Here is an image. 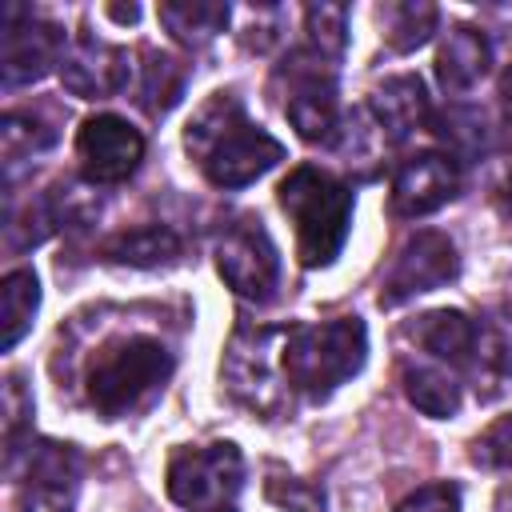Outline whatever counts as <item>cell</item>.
I'll return each mask as SVG.
<instances>
[{"label":"cell","instance_id":"cell-19","mask_svg":"<svg viewBox=\"0 0 512 512\" xmlns=\"http://www.w3.org/2000/svg\"><path fill=\"white\" fill-rule=\"evenodd\" d=\"M400 392L416 412H424L432 420H452L464 404L460 376L448 372L444 364L428 360V356H404L400 360Z\"/></svg>","mask_w":512,"mask_h":512},{"label":"cell","instance_id":"cell-36","mask_svg":"<svg viewBox=\"0 0 512 512\" xmlns=\"http://www.w3.org/2000/svg\"><path fill=\"white\" fill-rule=\"evenodd\" d=\"M496 512H512V484L496 492Z\"/></svg>","mask_w":512,"mask_h":512},{"label":"cell","instance_id":"cell-31","mask_svg":"<svg viewBox=\"0 0 512 512\" xmlns=\"http://www.w3.org/2000/svg\"><path fill=\"white\" fill-rule=\"evenodd\" d=\"M468 460L484 472H512V412L496 416L484 432L468 440Z\"/></svg>","mask_w":512,"mask_h":512},{"label":"cell","instance_id":"cell-26","mask_svg":"<svg viewBox=\"0 0 512 512\" xmlns=\"http://www.w3.org/2000/svg\"><path fill=\"white\" fill-rule=\"evenodd\" d=\"M56 144V124L40 112H28V108H8L4 120H0V156H4V168L12 176V168L20 160H32L40 152H48Z\"/></svg>","mask_w":512,"mask_h":512},{"label":"cell","instance_id":"cell-3","mask_svg":"<svg viewBox=\"0 0 512 512\" xmlns=\"http://www.w3.org/2000/svg\"><path fill=\"white\" fill-rule=\"evenodd\" d=\"M276 200L296 228V256L304 268H328L348 240L356 192L320 164H296L276 184Z\"/></svg>","mask_w":512,"mask_h":512},{"label":"cell","instance_id":"cell-4","mask_svg":"<svg viewBox=\"0 0 512 512\" xmlns=\"http://www.w3.org/2000/svg\"><path fill=\"white\" fill-rule=\"evenodd\" d=\"M368 360V328L360 316H332L284 328V372L296 396L320 404L348 384Z\"/></svg>","mask_w":512,"mask_h":512},{"label":"cell","instance_id":"cell-34","mask_svg":"<svg viewBox=\"0 0 512 512\" xmlns=\"http://www.w3.org/2000/svg\"><path fill=\"white\" fill-rule=\"evenodd\" d=\"M496 208H500V216L504 220H512V172L500 180V188H496Z\"/></svg>","mask_w":512,"mask_h":512},{"label":"cell","instance_id":"cell-20","mask_svg":"<svg viewBox=\"0 0 512 512\" xmlns=\"http://www.w3.org/2000/svg\"><path fill=\"white\" fill-rule=\"evenodd\" d=\"M428 128L440 140V152L452 156L460 168L464 164H480L492 152V124H488V112L476 108V104L448 100L444 108L432 112Z\"/></svg>","mask_w":512,"mask_h":512},{"label":"cell","instance_id":"cell-11","mask_svg":"<svg viewBox=\"0 0 512 512\" xmlns=\"http://www.w3.org/2000/svg\"><path fill=\"white\" fill-rule=\"evenodd\" d=\"M76 160L92 184H124L144 160V132L116 112H96L76 128Z\"/></svg>","mask_w":512,"mask_h":512},{"label":"cell","instance_id":"cell-25","mask_svg":"<svg viewBox=\"0 0 512 512\" xmlns=\"http://www.w3.org/2000/svg\"><path fill=\"white\" fill-rule=\"evenodd\" d=\"M440 24V8L428 0H392L380 8V32L388 52H416L420 44L432 40Z\"/></svg>","mask_w":512,"mask_h":512},{"label":"cell","instance_id":"cell-33","mask_svg":"<svg viewBox=\"0 0 512 512\" xmlns=\"http://www.w3.org/2000/svg\"><path fill=\"white\" fill-rule=\"evenodd\" d=\"M496 108H500V132H504V144L512 148V64L500 72V84H496Z\"/></svg>","mask_w":512,"mask_h":512},{"label":"cell","instance_id":"cell-12","mask_svg":"<svg viewBox=\"0 0 512 512\" xmlns=\"http://www.w3.org/2000/svg\"><path fill=\"white\" fill-rule=\"evenodd\" d=\"M132 72H136V64H132L128 48H120L96 32H76L60 60V84L76 100L120 96L132 84Z\"/></svg>","mask_w":512,"mask_h":512},{"label":"cell","instance_id":"cell-22","mask_svg":"<svg viewBox=\"0 0 512 512\" xmlns=\"http://www.w3.org/2000/svg\"><path fill=\"white\" fill-rule=\"evenodd\" d=\"M136 72H140V76H136V100H140V108H144L152 120L168 116V112L180 104L184 88H188V68H184V60L172 56V52H160V48H140Z\"/></svg>","mask_w":512,"mask_h":512},{"label":"cell","instance_id":"cell-16","mask_svg":"<svg viewBox=\"0 0 512 512\" xmlns=\"http://www.w3.org/2000/svg\"><path fill=\"white\" fill-rule=\"evenodd\" d=\"M368 120L376 124L380 140L388 148L404 144L408 136H416L420 128H428L432 120V104L424 92V80L412 72L400 76H384L372 92H368Z\"/></svg>","mask_w":512,"mask_h":512},{"label":"cell","instance_id":"cell-30","mask_svg":"<svg viewBox=\"0 0 512 512\" xmlns=\"http://www.w3.org/2000/svg\"><path fill=\"white\" fill-rule=\"evenodd\" d=\"M56 232V212L48 204V192L32 196L24 208L8 204V216H4V236H8V248H36L40 240H48Z\"/></svg>","mask_w":512,"mask_h":512},{"label":"cell","instance_id":"cell-2","mask_svg":"<svg viewBox=\"0 0 512 512\" xmlns=\"http://www.w3.org/2000/svg\"><path fill=\"white\" fill-rule=\"evenodd\" d=\"M176 356L172 348L152 332H112L104 336L80 372L84 404L100 420H128L164 392L172 380Z\"/></svg>","mask_w":512,"mask_h":512},{"label":"cell","instance_id":"cell-35","mask_svg":"<svg viewBox=\"0 0 512 512\" xmlns=\"http://www.w3.org/2000/svg\"><path fill=\"white\" fill-rule=\"evenodd\" d=\"M108 12H112V16H116V20H124V24H132V20H136V16H140V8H136V4H128V8H120V4H112V8H108Z\"/></svg>","mask_w":512,"mask_h":512},{"label":"cell","instance_id":"cell-1","mask_svg":"<svg viewBox=\"0 0 512 512\" xmlns=\"http://www.w3.org/2000/svg\"><path fill=\"white\" fill-rule=\"evenodd\" d=\"M184 152L196 172L220 192L248 188L284 160V144L248 116L244 100L232 88H220L196 104L184 124Z\"/></svg>","mask_w":512,"mask_h":512},{"label":"cell","instance_id":"cell-6","mask_svg":"<svg viewBox=\"0 0 512 512\" xmlns=\"http://www.w3.org/2000/svg\"><path fill=\"white\" fill-rule=\"evenodd\" d=\"M272 88L280 96V108L300 140L336 148L344 132V108H340V76L336 60H324L312 48H288L284 60L272 72Z\"/></svg>","mask_w":512,"mask_h":512},{"label":"cell","instance_id":"cell-27","mask_svg":"<svg viewBox=\"0 0 512 512\" xmlns=\"http://www.w3.org/2000/svg\"><path fill=\"white\" fill-rule=\"evenodd\" d=\"M32 392L24 388L20 372L4 376V464L8 472L20 464V456L28 452L24 440H32Z\"/></svg>","mask_w":512,"mask_h":512},{"label":"cell","instance_id":"cell-8","mask_svg":"<svg viewBox=\"0 0 512 512\" xmlns=\"http://www.w3.org/2000/svg\"><path fill=\"white\" fill-rule=\"evenodd\" d=\"M216 272L248 304H268L280 288V252L256 216H232L216 236Z\"/></svg>","mask_w":512,"mask_h":512},{"label":"cell","instance_id":"cell-29","mask_svg":"<svg viewBox=\"0 0 512 512\" xmlns=\"http://www.w3.org/2000/svg\"><path fill=\"white\" fill-rule=\"evenodd\" d=\"M56 228H88L100 216V184L92 180H56L48 188Z\"/></svg>","mask_w":512,"mask_h":512},{"label":"cell","instance_id":"cell-17","mask_svg":"<svg viewBox=\"0 0 512 512\" xmlns=\"http://www.w3.org/2000/svg\"><path fill=\"white\" fill-rule=\"evenodd\" d=\"M404 336L416 340L420 356H428V360L444 364L448 372L464 376L468 356H472V340H476V316H468L464 308H432V312H420L404 328Z\"/></svg>","mask_w":512,"mask_h":512},{"label":"cell","instance_id":"cell-9","mask_svg":"<svg viewBox=\"0 0 512 512\" xmlns=\"http://www.w3.org/2000/svg\"><path fill=\"white\" fill-rule=\"evenodd\" d=\"M68 52V32L32 12L28 4H4L0 12V80L4 88H24L44 80L52 68L60 72V60Z\"/></svg>","mask_w":512,"mask_h":512},{"label":"cell","instance_id":"cell-15","mask_svg":"<svg viewBox=\"0 0 512 512\" xmlns=\"http://www.w3.org/2000/svg\"><path fill=\"white\" fill-rule=\"evenodd\" d=\"M460 380L472 388L480 404H496L512 396V316L500 312L476 316V340Z\"/></svg>","mask_w":512,"mask_h":512},{"label":"cell","instance_id":"cell-10","mask_svg":"<svg viewBox=\"0 0 512 512\" xmlns=\"http://www.w3.org/2000/svg\"><path fill=\"white\" fill-rule=\"evenodd\" d=\"M456 276H460V252H456L452 236L440 228H420L392 256V264L380 280V308H400L424 292L452 284Z\"/></svg>","mask_w":512,"mask_h":512},{"label":"cell","instance_id":"cell-23","mask_svg":"<svg viewBox=\"0 0 512 512\" xmlns=\"http://www.w3.org/2000/svg\"><path fill=\"white\" fill-rule=\"evenodd\" d=\"M156 20L180 48H204L228 28L232 8L220 0H164L156 8Z\"/></svg>","mask_w":512,"mask_h":512},{"label":"cell","instance_id":"cell-5","mask_svg":"<svg viewBox=\"0 0 512 512\" xmlns=\"http://www.w3.org/2000/svg\"><path fill=\"white\" fill-rule=\"evenodd\" d=\"M220 384L244 412L260 420L292 416L296 392L284 372V328L272 324H236L224 356H220Z\"/></svg>","mask_w":512,"mask_h":512},{"label":"cell","instance_id":"cell-14","mask_svg":"<svg viewBox=\"0 0 512 512\" xmlns=\"http://www.w3.org/2000/svg\"><path fill=\"white\" fill-rule=\"evenodd\" d=\"M456 192H460V164L440 148H424L396 164L388 204L400 220H420L440 212Z\"/></svg>","mask_w":512,"mask_h":512},{"label":"cell","instance_id":"cell-28","mask_svg":"<svg viewBox=\"0 0 512 512\" xmlns=\"http://www.w3.org/2000/svg\"><path fill=\"white\" fill-rule=\"evenodd\" d=\"M304 48L320 52L324 60H336L344 56L348 48V8L344 4H308L304 8Z\"/></svg>","mask_w":512,"mask_h":512},{"label":"cell","instance_id":"cell-13","mask_svg":"<svg viewBox=\"0 0 512 512\" xmlns=\"http://www.w3.org/2000/svg\"><path fill=\"white\" fill-rule=\"evenodd\" d=\"M16 472V468H12ZM80 452L60 440H36L24 452L20 512H72L80 492Z\"/></svg>","mask_w":512,"mask_h":512},{"label":"cell","instance_id":"cell-21","mask_svg":"<svg viewBox=\"0 0 512 512\" xmlns=\"http://www.w3.org/2000/svg\"><path fill=\"white\" fill-rule=\"evenodd\" d=\"M184 252V240L172 224H136L100 244V260L124 264V268H160L176 264Z\"/></svg>","mask_w":512,"mask_h":512},{"label":"cell","instance_id":"cell-24","mask_svg":"<svg viewBox=\"0 0 512 512\" xmlns=\"http://www.w3.org/2000/svg\"><path fill=\"white\" fill-rule=\"evenodd\" d=\"M36 312H40V280L32 268H12L0 284V348L12 352L36 324Z\"/></svg>","mask_w":512,"mask_h":512},{"label":"cell","instance_id":"cell-18","mask_svg":"<svg viewBox=\"0 0 512 512\" xmlns=\"http://www.w3.org/2000/svg\"><path fill=\"white\" fill-rule=\"evenodd\" d=\"M436 80L448 96L472 92L492 72V40L476 24H452L436 48Z\"/></svg>","mask_w":512,"mask_h":512},{"label":"cell","instance_id":"cell-7","mask_svg":"<svg viewBox=\"0 0 512 512\" xmlns=\"http://www.w3.org/2000/svg\"><path fill=\"white\" fill-rule=\"evenodd\" d=\"M164 492L180 512H240L244 452L232 440L180 444L168 456Z\"/></svg>","mask_w":512,"mask_h":512},{"label":"cell","instance_id":"cell-32","mask_svg":"<svg viewBox=\"0 0 512 512\" xmlns=\"http://www.w3.org/2000/svg\"><path fill=\"white\" fill-rule=\"evenodd\" d=\"M396 512H460V488L452 480H432L420 484L416 492H408Z\"/></svg>","mask_w":512,"mask_h":512}]
</instances>
